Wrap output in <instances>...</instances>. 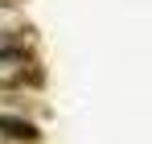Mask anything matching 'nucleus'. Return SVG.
Here are the masks:
<instances>
[{
    "label": "nucleus",
    "instance_id": "obj_1",
    "mask_svg": "<svg viewBox=\"0 0 152 144\" xmlns=\"http://www.w3.org/2000/svg\"><path fill=\"white\" fill-rule=\"evenodd\" d=\"M29 78V58L17 46H0V87H21Z\"/></svg>",
    "mask_w": 152,
    "mask_h": 144
},
{
    "label": "nucleus",
    "instance_id": "obj_2",
    "mask_svg": "<svg viewBox=\"0 0 152 144\" xmlns=\"http://www.w3.org/2000/svg\"><path fill=\"white\" fill-rule=\"evenodd\" d=\"M0 140H37V128L21 115H0Z\"/></svg>",
    "mask_w": 152,
    "mask_h": 144
}]
</instances>
